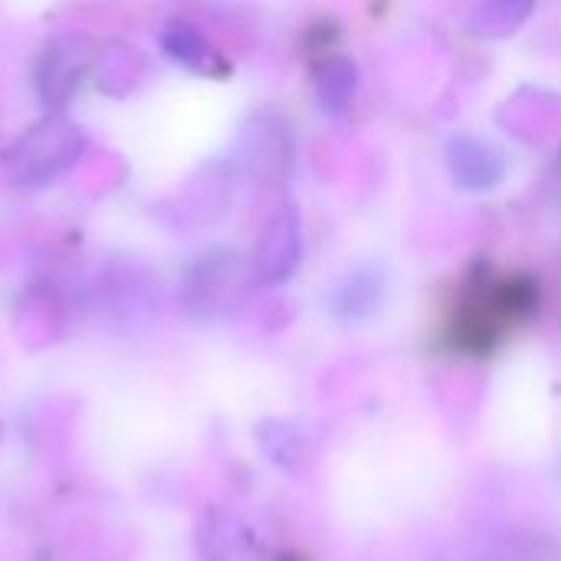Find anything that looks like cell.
I'll list each match as a JSON object with an SVG mask.
<instances>
[{
  "label": "cell",
  "mask_w": 561,
  "mask_h": 561,
  "mask_svg": "<svg viewBox=\"0 0 561 561\" xmlns=\"http://www.w3.org/2000/svg\"><path fill=\"white\" fill-rule=\"evenodd\" d=\"M385 293H388V276L381 266H371V263L355 266L339 279L332 293V312L339 316V322H348V325L365 322L381 309Z\"/></svg>",
  "instance_id": "obj_3"
},
{
  "label": "cell",
  "mask_w": 561,
  "mask_h": 561,
  "mask_svg": "<svg viewBox=\"0 0 561 561\" xmlns=\"http://www.w3.org/2000/svg\"><path fill=\"white\" fill-rule=\"evenodd\" d=\"M559 325H561V322H559Z\"/></svg>",
  "instance_id": "obj_9"
},
{
  "label": "cell",
  "mask_w": 561,
  "mask_h": 561,
  "mask_svg": "<svg viewBox=\"0 0 561 561\" xmlns=\"http://www.w3.org/2000/svg\"><path fill=\"white\" fill-rule=\"evenodd\" d=\"M256 440L263 447V454L270 457V463L289 470V473H299L306 463H309V444L299 431H293L289 424L283 421H263L256 427Z\"/></svg>",
  "instance_id": "obj_6"
},
{
  "label": "cell",
  "mask_w": 561,
  "mask_h": 561,
  "mask_svg": "<svg viewBox=\"0 0 561 561\" xmlns=\"http://www.w3.org/2000/svg\"><path fill=\"white\" fill-rule=\"evenodd\" d=\"M210 561H263L260 546L237 519H217L207 533Z\"/></svg>",
  "instance_id": "obj_7"
},
{
  "label": "cell",
  "mask_w": 561,
  "mask_h": 561,
  "mask_svg": "<svg viewBox=\"0 0 561 561\" xmlns=\"http://www.w3.org/2000/svg\"><path fill=\"white\" fill-rule=\"evenodd\" d=\"M556 187L561 191V151H559V161H556Z\"/></svg>",
  "instance_id": "obj_8"
},
{
  "label": "cell",
  "mask_w": 561,
  "mask_h": 561,
  "mask_svg": "<svg viewBox=\"0 0 561 561\" xmlns=\"http://www.w3.org/2000/svg\"><path fill=\"white\" fill-rule=\"evenodd\" d=\"M299 260H302V224L293 207H283L273 214V220L266 224V230L260 237L256 273L263 283L276 286L296 273Z\"/></svg>",
  "instance_id": "obj_2"
},
{
  "label": "cell",
  "mask_w": 561,
  "mask_h": 561,
  "mask_svg": "<svg viewBox=\"0 0 561 561\" xmlns=\"http://www.w3.org/2000/svg\"><path fill=\"white\" fill-rule=\"evenodd\" d=\"M447 171H450V181L460 191L490 194L506 181L510 164H506V158H503V151L496 145L463 131V135H454L447 141Z\"/></svg>",
  "instance_id": "obj_1"
},
{
  "label": "cell",
  "mask_w": 561,
  "mask_h": 561,
  "mask_svg": "<svg viewBox=\"0 0 561 561\" xmlns=\"http://www.w3.org/2000/svg\"><path fill=\"white\" fill-rule=\"evenodd\" d=\"M536 10V0H477L470 13V30L486 39H503L516 33Z\"/></svg>",
  "instance_id": "obj_5"
},
{
  "label": "cell",
  "mask_w": 561,
  "mask_h": 561,
  "mask_svg": "<svg viewBox=\"0 0 561 561\" xmlns=\"http://www.w3.org/2000/svg\"><path fill=\"white\" fill-rule=\"evenodd\" d=\"M358 95V62L352 56H329L316 69V99L322 112L342 115Z\"/></svg>",
  "instance_id": "obj_4"
}]
</instances>
